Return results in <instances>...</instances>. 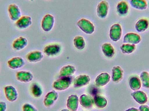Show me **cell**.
Here are the masks:
<instances>
[{
    "mask_svg": "<svg viewBox=\"0 0 149 111\" xmlns=\"http://www.w3.org/2000/svg\"><path fill=\"white\" fill-rule=\"evenodd\" d=\"M77 26L83 33L87 35H91L95 31V26L90 20L81 18L77 21Z\"/></svg>",
    "mask_w": 149,
    "mask_h": 111,
    "instance_id": "cell-2",
    "label": "cell"
},
{
    "mask_svg": "<svg viewBox=\"0 0 149 111\" xmlns=\"http://www.w3.org/2000/svg\"><path fill=\"white\" fill-rule=\"evenodd\" d=\"M130 6L135 9L144 10L147 9L148 3L146 0H130Z\"/></svg>",
    "mask_w": 149,
    "mask_h": 111,
    "instance_id": "cell-27",
    "label": "cell"
},
{
    "mask_svg": "<svg viewBox=\"0 0 149 111\" xmlns=\"http://www.w3.org/2000/svg\"><path fill=\"white\" fill-rule=\"evenodd\" d=\"M136 45L129 43H123L120 47L122 53L126 54H130L134 53L136 50Z\"/></svg>",
    "mask_w": 149,
    "mask_h": 111,
    "instance_id": "cell-31",
    "label": "cell"
},
{
    "mask_svg": "<svg viewBox=\"0 0 149 111\" xmlns=\"http://www.w3.org/2000/svg\"><path fill=\"white\" fill-rule=\"evenodd\" d=\"M76 72V68L74 65H64L59 71V76L60 77H71L74 75Z\"/></svg>",
    "mask_w": 149,
    "mask_h": 111,
    "instance_id": "cell-26",
    "label": "cell"
},
{
    "mask_svg": "<svg viewBox=\"0 0 149 111\" xmlns=\"http://www.w3.org/2000/svg\"><path fill=\"white\" fill-rule=\"evenodd\" d=\"M7 108V104L5 102L0 101V111H6Z\"/></svg>",
    "mask_w": 149,
    "mask_h": 111,
    "instance_id": "cell-34",
    "label": "cell"
},
{
    "mask_svg": "<svg viewBox=\"0 0 149 111\" xmlns=\"http://www.w3.org/2000/svg\"><path fill=\"white\" fill-rule=\"evenodd\" d=\"M101 50L104 56L108 59H112L116 54L114 47L110 43H103L101 47Z\"/></svg>",
    "mask_w": 149,
    "mask_h": 111,
    "instance_id": "cell-16",
    "label": "cell"
},
{
    "mask_svg": "<svg viewBox=\"0 0 149 111\" xmlns=\"http://www.w3.org/2000/svg\"><path fill=\"white\" fill-rule=\"evenodd\" d=\"M63 50L62 45L58 43L54 42L46 44L43 51L45 55L49 57H54L61 54Z\"/></svg>",
    "mask_w": 149,
    "mask_h": 111,
    "instance_id": "cell-1",
    "label": "cell"
},
{
    "mask_svg": "<svg viewBox=\"0 0 149 111\" xmlns=\"http://www.w3.org/2000/svg\"><path fill=\"white\" fill-rule=\"evenodd\" d=\"M131 97L139 104H145L148 102V97L146 93L143 91L137 90L131 93Z\"/></svg>",
    "mask_w": 149,
    "mask_h": 111,
    "instance_id": "cell-14",
    "label": "cell"
},
{
    "mask_svg": "<svg viewBox=\"0 0 149 111\" xmlns=\"http://www.w3.org/2000/svg\"><path fill=\"white\" fill-rule=\"evenodd\" d=\"M7 64L10 69L16 70L23 67L25 65V61L22 57H15L9 59Z\"/></svg>",
    "mask_w": 149,
    "mask_h": 111,
    "instance_id": "cell-12",
    "label": "cell"
},
{
    "mask_svg": "<svg viewBox=\"0 0 149 111\" xmlns=\"http://www.w3.org/2000/svg\"><path fill=\"white\" fill-rule=\"evenodd\" d=\"M32 24V18L29 16H22L15 22L16 26L20 30L26 29Z\"/></svg>",
    "mask_w": 149,
    "mask_h": 111,
    "instance_id": "cell-11",
    "label": "cell"
},
{
    "mask_svg": "<svg viewBox=\"0 0 149 111\" xmlns=\"http://www.w3.org/2000/svg\"><path fill=\"white\" fill-rule=\"evenodd\" d=\"M148 6H149V1H148Z\"/></svg>",
    "mask_w": 149,
    "mask_h": 111,
    "instance_id": "cell-38",
    "label": "cell"
},
{
    "mask_svg": "<svg viewBox=\"0 0 149 111\" xmlns=\"http://www.w3.org/2000/svg\"><path fill=\"white\" fill-rule=\"evenodd\" d=\"M29 42L28 39L24 37H19L13 41L12 47L16 51H20L25 48L28 46Z\"/></svg>",
    "mask_w": 149,
    "mask_h": 111,
    "instance_id": "cell-15",
    "label": "cell"
},
{
    "mask_svg": "<svg viewBox=\"0 0 149 111\" xmlns=\"http://www.w3.org/2000/svg\"><path fill=\"white\" fill-rule=\"evenodd\" d=\"M30 90L31 95L36 98H40L42 95V89L41 85L38 83H32L31 85Z\"/></svg>",
    "mask_w": 149,
    "mask_h": 111,
    "instance_id": "cell-30",
    "label": "cell"
},
{
    "mask_svg": "<svg viewBox=\"0 0 149 111\" xmlns=\"http://www.w3.org/2000/svg\"><path fill=\"white\" fill-rule=\"evenodd\" d=\"M61 111H70V110H67V109H64V110H62Z\"/></svg>",
    "mask_w": 149,
    "mask_h": 111,
    "instance_id": "cell-37",
    "label": "cell"
},
{
    "mask_svg": "<svg viewBox=\"0 0 149 111\" xmlns=\"http://www.w3.org/2000/svg\"><path fill=\"white\" fill-rule=\"evenodd\" d=\"M94 104L97 108L103 109L106 108L108 105V101L107 99L103 96L96 95L94 97Z\"/></svg>",
    "mask_w": 149,
    "mask_h": 111,
    "instance_id": "cell-29",
    "label": "cell"
},
{
    "mask_svg": "<svg viewBox=\"0 0 149 111\" xmlns=\"http://www.w3.org/2000/svg\"><path fill=\"white\" fill-rule=\"evenodd\" d=\"M148 99H149V95H148Z\"/></svg>",
    "mask_w": 149,
    "mask_h": 111,
    "instance_id": "cell-40",
    "label": "cell"
},
{
    "mask_svg": "<svg viewBox=\"0 0 149 111\" xmlns=\"http://www.w3.org/2000/svg\"><path fill=\"white\" fill-rule=\"evenodd\" d=\"M55 23L54 16L47 14L43 17L41 21V28L45 32H49L52 30Z\"/></svg>",
    "mask_w": 149,
    "mask_h": 111,
    "instance_id": "cell-5",
    "label": "cell"
},
{
    "mask_svg": "<svg viewBox=\"0 0 149 111\" xmlns=\"http://www.w3.org/2000/svg\"></svg>",
    "mask_w": 149,
    "mask_h": 111,
    "instance_id": "cell-43",
    "label": "cell"
},
{
    "mask_svg": "<svg viewBox=\"0 0 149 111\" xmlns=\"http://www.w3.org/2000/svg\"><path fill=\"white\" fill-rule=\"evenodd\" d=\"M79 103L81 106L86 110H90L93 106V99L86 94H83L80 97Z\"/></svg>",
    "mask_w": 149,
    "mask_h": 111,
    "instance_id": "cell-22",
    "label": "cell"
},
{
    "mask_svg": "<svg viewBox=\"0 0 149 111\" xmlns=\"http://www.w3.org/2000/svg\"><path fill=\"white\" fill-rule=\"evenodd\" d=\"M16 79L21 83H30L33 80L34 76L31 72L21 70L17 72L16 74Z\"/></svg>",
    "mask_w": 149,
    "mask_h": 111,
    "instance_id": "cell-13",
    "label": "cell"
},
{
    "mask_svg": "<svg viewBox=\"0 0 149 111\" xmlns=\"http://www.w3.org/2000/svg\"><path fill=\"white\" fill-rule=\"evenodd\" d=\"M1 88H0V92H1Z\"/></svg>",
    "mask_w": 149,
    "mask_h": 111,
    "instance_id": "cell-41",
    "label": "cell"
},
{
    "mask_svg": "<svg viewBox=\"0 0 149 111\" xmlns=\"http://www.w3.org/2000/svg\"><path fill=\"white\" fill-rule=\"evenodd\" d=\"M72 81V77H60L54 82L53 88L59 91L65 90L70 87Z\"/></svg>",
    "mask_w": 149,
    "mask_h": 111,
    "instance_id": "cell-3",
    "label": "cell"
},
{
    "mask_svg": "<svg viewBox=\"0 0 149 111\" xmlns=\"http://www.w3.org/2000/svg\"><path fill=\"white\" fill-rule=\"evenodd\" d=\"M138 110L139 111H149V106L146 104L141 105Z\"/></svg>",
    "mask_w": 149,
    "mask_h": 111,
    "instance_id": "cell-35",
    "label": "cell"
},
{
    "mask_svg": "<svg viewBox=\"0 0 149 111\" xmlns=\"http://www.w3.org/2000/svg\"><path fill=\"white\" fill-rule=\"evenodd\" d=\"M141 37L139 34L134 32H129L124 35L123 43L136 45L141 41Z\"/></svg>",
    "mask_w": 149,
    "mask_h": 111,
    "instance_id": "cell-10",
    "label": "cell"
},
{
    "mask_svg": "<svg viewBox=\"0 0 149 111\" xmlns=\"http://www.w3.org/2000/svg\"><path fill=\"white\" fill-rule=\"evenodd\" d=\"M128 83L130 88L134 91L139 90L141 88V82L140 77L138 75H133L130 76Z\"/></svg>",
    "mask_w": 149,
    "mask_h": 111,
    "instance_id": "cell-23",
    "label": "cell"
},
{
    "mask_svg": "<svg viewBox=\"0 0 149 111\" xmlns=\"http://www.w3.org/2000/svg\"><path fill=\"white\" fill-rule=\"evenodd\" d=\"M124 71L123 69L119 66L115 65L113 67L112 70V81L115 83H118L120 82L123 77Z\"/></svg>",
    "mask_w": 149,
    "mask_h": 111,
    "instance_id": "cell-20",
    "label": "cell"
},
{
    "mask_svg": "<svg viewBox=\"0 0 149 111\" xmlns=\"http://www.w3.org/2000/svg\"><path fill=\"white\" fill-rule=\"evenodd\" d=\"M44 55L42 51L38 50H33L27 54L26 59L31 63H36L42 61Z\"/></svg>",
    "mask_w": 149,
    "mask_h": 111,
    "instance_id": "cell-17",
    "label": "cell"
},
{
    "mask_svg": "<svg viewBox=\"0 0 149 111\" xmlns=\"http://www.w3.org/2000/svg\"><path fill=\"white\" fill-rule=\"evenodd\" d=\"M110 79L111 77L108 72H102L96 77L95 79V84L98 87H103L109 83Z\"/></svg>",
    "mask_w": 149,
    "mask_h": 111,
    "instance_id": "cell-21",
    "label": "cell"
},
{
    "mask_svg": "<svg viewBox=\"0 0 149 111\" xmlns=\"http://www.w3.org/2000/svg\"><path fill=\"white\" fill-rule=\"evenodd\" d=\"M10 19L13 21H16L22 17L21 10L19 6L15 3L10 4L8 8Z\"/></svg>",
    "mask_w": 149,
    "mask_h": 111,
    "instance_id": "cell-8",
    "label": "cell"
},
{
    "mask_svg": "<svg viewBox=\"0 0 149 111\" xmlns=\"http://www.w3.org/2000/svg\"><path fill=\"white\" fill-rule=\"evenodd\" d=\"M73 44L77 50H82L86 48V40L83 37L77 35L73 39Z\"/></svg>",
    "mask_w": 149,
    "mask_h": 111,
    "instance_id": "cell-28",
    "label": "cell"
},
{
    "mask_svg": "<svg viewBox=\"0 0 149 111\" xmlns=\"http://www.w3.org/2000/svg\"><path fill=\"white\" fill-rule=\"evenodd\" d=\"M149 28V20L146 17L140 18L136 23L135 29L137 32L142 33L148 30Z\"/></svg>",
    "mask_w": 149,
    "mask_h": 111,
    "instance_id": "cell-19",
    "label": "cell"
},
{
    "mask_svg": "<svg viewBox=\"0 0 149 111\" xmlns=\"http://www.w3.org/2000/svg\"><path fill=\"white\" fill-rule=\"evenodd\" d=\"M29 1H34V0H29Z\"/></svg>",
    "mask_w": 149,
    "mask_h": 111,
    "instance_id": "cell-39",
    "label": "cell"
},
{
    "mask_svg": "<svg viewBox=\"0 0 149 111\" xmlns=\"http://www.w3.org/2000/svg\"><path fill=\"white\" fill-rule=\"evenodd\" d=\"M79 105V99L75 94H72L68 97L66 103V106L68 110L70 111H76L78 110Z\"/></svg>",
    "mask_w": 149,
    "mask_h": 111,
    "instance_id": "cell-25",
    "label": "cell"
},
{
    "mask_svg": "<svg viewBox=\"0 0 149 111\" xmlns=\"http://www.w3.org/2000/svg\"><path fill=\"white\" fill-rule=\"evenodd\" d=\"M129 10V6L126 1H120L116 5V12L120 16H126L128 14Z\"/></svg>",
    "mask_w": 149,
    "mask_h": 111,
    "instance_id": "cell-24",
    "label": "cell"
},
{
    "mask_svg": "<svg viewBox=\"0 0 149 111\" xmlns=\"http://www.w3.org/2000/svg\"><path fill=\"white\" fill-rule=\"evenodd\" d=\"M123 34V29L119 23H115L110 27L109 30V37L110 40L114 42L119 41Z\"/></svg>",
    "mask_w": 149,
    "mask_h": 111,
    "instance_id": "cell-4",
    "label": "cell"
},
{
    "mask_svg": "<svg viewBox=\"0 0 149 111\" xmlns=\"http://www.w3.org/2000/svg\"><path fill=\"white\" fill-rule=\"evenodd\" d=\"M142 86L146 89H149V73L147 71L141 72L140 76Z\"/></svg>",
    "mask_w": 149,
    "mask_h": 111,
    "instance_id": "cell-32",
    "label": "cell"
},
{
    "mask_svg": "<svg viewBox=\"0 0 149 111\" xmlns=\"http://www.w3.org/2000/svg\"><path fill=\"white\" fill-rule=\"evenodd\" d=\"M91 78L88 75L81 74L77 76L73 80V85L75 89H79L89 84Z\"/></svg>",
    "mask_w": 149,
    "mask_h": 111,
    "instance_id": "cell-7",
    "label": "cell"
},
{
    "mask_svg": "<svg viewBox=\"0 0 149 111\" xmlns=\"http://www.w3.org/2000/svg\"><path fill=\"white\" fill-rule=\"evenodd\" d=\"M109 10V4L107 1L103 0L100 2L96 7V15L99 18L105 19L107 18Z\"/></svg>",
    "mask_w": 149,
    "mask_h": 111,
    "instance_id": "cell-6",
    "label": "cell"
},
{
    "mask_svg": "<svg viewBox=\"0 0 149 111\" xmlns=\"http://www.w3.org/2000/svg\"><path fill=\"white\" fill-rule=\"evenodd\" d=\"M22 111H38L34 105L29 103H26L22 105Z\"/></svg>",
    "mask_w": 149,
    "mask_h": 111,
    "instance_id": "cell-33",
    "label": "cell"
},
{
    "mask_svg": "<svg viewBox=\"0 0 149 111\" xmlns=\"http://www.w3.org/2000/svg\"><path fill=\"white\" fill-rule=\"evenodd\" d=\"M47 1H50V0H47Z\"/></svg>",
    "mask_w": 149,
    "mask_h": 111,
    "instance_id": "cell-42",
    "label": "cell"
},
{
    "mask_svg": "<svg viewBox=\"0 0 149 111\" xmlns=\"http://www.w3.org/2000/svg\"><path fill=\"white\" fill-rule=\"evenodd\" d=\"M58 97V93L55 90H52L47 93L45 97L43 103L45 107H50L55 103Z\"/></svg>",
    "mask_w": 149,
    "mask_h": 111,
    "instance_id": "cell-18",
    "label": "cell"
},
{
    "mask_svg": "<svg viewBox=\"0 0 149 111\" xmlns=\"http://www.w3.org/2000/svg\"><path fill=\"white\" fill-rule=\"evenodd\" d=\"M125 111H139V110L137 108H135V107H131L127 109Z\"/></svg>",
    "mask_w": 149,
    "mask_h": 111,
    "instance_id": "cell-36",
    "label": "cell"
},
{
    "mask_svg": "<svg viewBox=\"0 0 149 111\" xmlns=\"http://www.w3.org/2000/svg\"><path fill=\"white\" fill-rule=\"evenodd\" d=\"M4 92L6 99L9 102H14L17 100L18 94L17 90L13 85H8L4 88Z\"/></svg>",
    "mask_w": 149,
    "mask_h": 111,
    "instance_id": "cell-9",
    "label": "cell"
}]
</instances>
